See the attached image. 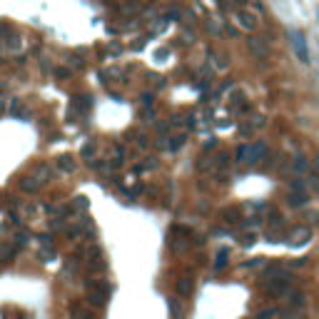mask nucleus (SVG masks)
<instances>
[{"label":"nucleus","instance_id":"f257e3e1","mask_svg":"<svg viewBox=\"0 0 319 319\" xmlns=\"http://www.w3.org/2000/svg\"><path fill=\"white\" fill-rule=\"evenodd\" d=\"M260 284H262V289L269 297H284L292 289V277L284 269H280V267H272V269H267L262 274Z\"/></svg>","mask_w":319,"mask_h":319},{"label":"nucleus","instance_id":"f03ea898","mask_svg":"<svg viewBox=\"0 0 319 319\" xmlns=\"http://www.w3.org/2000/svg\"><path fill=\"white\" fill-rule=\"evenodd\" d=\"M264 155H267V145H264V142L240 145V147L235 150V157H237V162H240V165H257Z\"/></svg>","mask_w":319,"mask_h":319},{"label":"nucleus","instance_id":"7ed1b4c3","mask_svg":"<svg viewBox=\"0 0 319 319\" xmlns=\"http://www.w3.org/2000/svg\"><path fill=\"white\" fill-rule=\"evenodd\" d=\"M232 23L244 30V33H254L257 28H260V18H257V13L254 10H249V8H237L235 13H232Z\"/></svg>","mask_w":319,"mask_h":319},{"label":"nucleus","instance_id":"20e7f679","mask_svg":"<svg viewBox=\"0 0 319 319\" xmlns=\"http://www.w3.org/2000/svg\"><path fill=\"white\" fill-rule=\"evenodd\" d=\"M307 185L304 182H297L292 180L289 182V192H287V205L289 207H304L307 205Z\"/></svg>","mask_w":319,"mask_h":319},{"label":"nucleus","instance_id":"39448f33","mask_svg":"<svg viewBox=\"0 0 319 319\" xmlns=\"http://www.w3.org/2000/svg\"><path fill=\"white\" fill-rule=\"evenodd\" d=\"M312 240V229L307 225H300V227H292L289 232H287V242L292 244V247H300V244H307Z\"/></svg>","mask_w":319,"mask_h":319},{"label":"nucleus","instance_id":"423d86ee","mask_svg":"<svg viewBox=\"0 0 319 319\" xmlns=\"http://www.w3.org/2000/svg\"><path fill=\"white\" fill-rule=\"evenodd\" d=\"M247 48H249V53L257 57V60H260V57L264 60V57H269V53H272L269 45H267V40L257 38V35H249V38H247Z\"/></svg>","mask_w":319,"mask_h":319},{"label":"nucleus","instance_id":"0eeeda50","mask_svg":"<svg viewBox=\"0 0 319 319\" xmlns=\"http://www.w3.org/2000/svg\"><path fill=\"white\" fill-rule=\"evenodd\" d=\"M260 127H264V117H262V115H252L247 122L240 125V132H242V135H252V132L260 130Z\"/></svg>","mask_w":319,"mask_h":319},{"label":"nucleus","instance_id":"6e6552de","mask_svg":"<svg viewBox=\"0 0 319 319\" xmlns=\"http://www.w3.org/2000/svg\"><path fill=\"white\" fill-rule=\"evenodd\" d=\"M292 45H294V53L300 55L302 62H309V53H307V45H304V38L300 33H292Z\"/></svg>","mask_w":319,"mask_h":319},{"label":"nucleus","instance_id":"1a4fd4ad","mask_svg":"<svg viewBox=\"0 0 319 319\" xmlns=\"http://www.w3.org/2000/svg\"><path fill=\"white\" fill-rule=\"evenodd\" d=\"M307 169H309V162H307L302 155L292 157V160H289V165H287V172H294V175H302V172H307Z\"/></svg>","mask_w":319,"mask_h":319},{"label":"nucleus","instance_id":"9d476101","mask_svg":"<svg viewBox=\"0 0 319 319\" xmlns=\"http://www.w3.org/2000/svg\"><path fill=\"white\" fill-rule=\"evenodd\" d=\"M175 289H177V294H180V297H189V294H192V289H195V280H192V277H182V280L175 284Z\"/></svg>","mask_w":319,"mask_h":319},{"label":"nucleus","instance_id":"9b49d317","mask_svg":"<svg viewBox=\"0 0 319 319\" xmlns=\"http://www.w3.org/2000/svg\"><path fill=\"white\" fill-rule=\"evenodd\" d=\"M185 142H187V135L185 132H180V135H172V137H167V150L177 152L185 147Z\"/></svg>","mask_w":319,"mask_h":319},{"label":"nucleus","instance_id":"f8f14e48","mask_svg":"<svg viewBox=\"0 0 319 319\" xmlns=\"http://www.w3.org/2000/svg\"><path fill=\"white\" fill-rule=\"evenodd\" d=\"M240 217H242L240 207H225V209H222V220L229 222V225H237V222H240Z\"/></svg>","mask_w":319,"mask_h":319},{"label":"nucleus","instance_id":"ddd939ff","mask_svg":"<svg viewBox=\"0 0 319 319\" xmlns=\"http://www.w3.org/2000/svg\"><path fill=\"white\" fill-rule=\"evenodd\" d=\"M284 297H287V304H289L292 309H302V307H304V294H300V292H292V289H289Z\"/></svg>","mask_w":319,"mask_h":319},{"label":"nucleus","instance_id":"4468645a","mask_svg":"<svg viewBox=\"0 0 319 319\" xmlns=\"http://www.w3.org/2000/svg\"><path fill=\"white\" fill-rule=\"evenodd\" d=\"M55 165L60 172H73L75 169V160L70 157V155H62V157H57L55 160Z\"/></svg>","mask_w":319,"mask_h":319},{"label":"nucleus","instance_id":"2eb2a0df","mask_svg":"<svg viewBox=\"0 0 319 319\" xmlns=\"http://www.w3.org/2000/svg\"><path fill=\"white\" fill-rule=\"evenodd\" d=\"M209 65H212L215 70H227V68H229L227 57L220 55V53H209Z\"/></svg>","mask_w":319,"mask_h":319},{"label":"nucleus","instance_id":"dca6fc26","mask_svg":"<svg viewBox=\"0 0 319 319\" xmlns=\"http://www.w3.org/2000/svg\"><path fill=\"white\" fill-rule=\"evenodd\" d=\"M40 185H42V182H40L35 175H30V177H23V180H20V187L25 189V192H35Z\"/></svg>","mask_w":319,"mask_h":319},{"label":"nucleus","instance_id":"f3484780","mask_svg":"<svg viewBox=\"0 0 319 319\" xmlns=\"http://www.w3.org/2000/svg\"><path fill=\"white\" fill-rule=\"evenodd\" d=\"M200 172H215V155H205L200 162H197Z\"/></svg>","mask_w":319,"mask_h":319},{"label":"nucleus","instance_id":"a211bd4d","mask_svg":"<svg viewBox=\"0 0 319 319\" xmlns=\"http://www.w3.org/2000/svg\"><path fill=\"white\" fill-rule=\"evenodd\" d=\"M13 254H15V247H13L10 242H5L3 247H0V262H8Z\"/></svg>","mask_w":319,"mask_h":319},{"label":"nucleus","instance_id":"6ab92c4d","mask_svg":"<svg viewBox=\"0 0 319 319\" xmlns=\"http://www.w3.org/2000/svg\"><path fill=\"white\" fill-rule=\"evenodd\" d=\"M307 187L312 189V192H317V195H319V172H317V169L307 175Z\"/></svg>","mask_w":319,"mask_h":319},{"label":"nucleus","instance_id":"aec40b11","mask_svg":"<svg viewBox=\"0 0 319 319\" xmlns=\"http://www.w3.org/2000/svg\"><path fill=\"white\" fill-rule=\"evenodd\" d=\"M73 317L75 319H93V312L88 307H73Z\"/></svg>","mask_w":319,"mask_h":319},{"label":"nucleus","instance_id":"412c9836","mask_svg":"<svg viewBox=\"0 0 319 319\" xmlns=\"http://www.w3.org/2000/svg\"><path fill=\"white\" fill-rule=\"evenodd\" d=\"M155 167H157V160L155 157H145V162H140L135 167V172H145V169H155Z\"/></svg>","mask_w":319,"mask_h":319},{"label":"nucleus","instance_id":"4be33fe9","mask_svg":"<svg viewBox=\"0 0 319 319\" xmlns=\"http://www.w3.org/2000/svg\"><path fill=\"white\" fill-rule=\"evenodd\" d=\"M165 18H167V20H180V18H182V8H177V5L167 8V10H165Z\"/></svg>","mask_w":319,"mask_h":319},{"label":"nucleus","instance_id":"5701e85b","mask_svg":"<svg viewBox=\"0 0 319 319\" xmlns=\"http://www.w3.org/2000/svg\"><path fill=\"white\" fill-rule=\"evenodd\" d=\"M227 257H229V252H227V249H222V252L217 254V262H215V269H217V272L227 267Z\"/></svg>","mask_w":319,"mask_h":319},{"label":"nucleus","instance_id":"b1692460","mask_svg":"<svg viewBox=\"0 0 319 319\" xmlns=\"http://www.w3.org/2000/svg\"><path fill=\"white\" fill-rule=\"evenodd\" d=\"M132 137V142H135V145H137V147H140V150H145V147H147V145H150V142H147V137H145V135H130Z\"/></svg>","mask_w":319,"mask_h":319},{"label":"nucleus","instance_id":"393cba45","mask_svg":"<svg viewBox=\"0 0 319 319\" xmlns=\"http://www.w3.org/2000/svg\"><path fill=\"white\" fill-rule=\"evenodd\" d=\"M167 304H169L172 317H182V307H177V300H167Z\"/></svg>","mask_w":319,"mask_h":319},{"label":"nucleus","instance_id":"a878e982","mask_svg":"<svg viewBox=\"0 0 319 319\" xmlns=\"http://www.w3.org/2000/svg\"><path fill=\"white\" fill-rule=\"evenodd\" d=\"M254 242H257V237H254L252 232H247V235H242V240H240V244H242V247H252Z\"/></svg>","mask_w":319,"mask_h":319},{"label":"nucleus","instance_id":"bb28decb","mask_svg":"<svg viewBox=\"0 0 319 319\" xmlns=\"http://www.w3.org/2000/svg\"><path fill=\"white\" fill-rule=\"evenodd\" d=\"M152 102H155V95L152 93H145L140 97V105H142V108H152Z\"/></svg>","mask_w":319,"mask_h":319},{"label":"nucleus","instance_id":"cd10ccee","mask_svg":"<svg viewBox=\"0 0 319 319\" xmlns=\"http://www.w3.org/2000/svg\"><path fill=\"white\" fill-rule=\"evenodd\" d=\"M140 117H142V122H152V117H155V110H152V108H142Z\"/></svg>","mask_w":319,"mask_h":319},{"label":"nucleus","instance_id":"c85d7f7f","mask_svg":"<svg viewBox=\"0 0 319 319\" xmlns=\"http://www.w3.org/2000/svg\"><path fill=\"white\" fill-rule=\"evenodd\" d=\"M73 207H75V209H85V207H88V200H85V197H75Z\"/></svg>","mask_w":319,"mask_h":319},{"label":"nucleus","instance_id":"c756f323","mask_svg":"<svg viewBox=\"0 0 319 319\" xmlns=\"http://www.w3.org/2000/svg\"><path fill=\"white\" fill-rule=\"evenodd\" d=\"M307 217H309V220H312L314 225H319V209H312V212H309Z\"/></svg>","mask_w":319,"mask_h":319},{"label":"nucleus","instance_id":"7c9ffc66","mask_svg":"<svg viewBox=\"0 0 319 319\" xmlns=\"http://www.w3.org/2000/svg\"><path fill=\"white\" fill-rule=\"evenodd\" d=\"M314 169H317V172H319V155H317V157H314Z\"/></svg>","mask_w":319,"mask_h":319},{"label":"nucleus","instance_id":"2f4dec72","mask_svg":"<svg viewBox=\"0 0 319 319\" xmlns=\"http://www.w3.org/2000/svg\"><path fill=\"white\" fill-rule=\"evenodd\" d=\"M3 110H5V100H0V113H3Z\"/></svg>","mask_w":319,"mask_h":319}]
</instances>
